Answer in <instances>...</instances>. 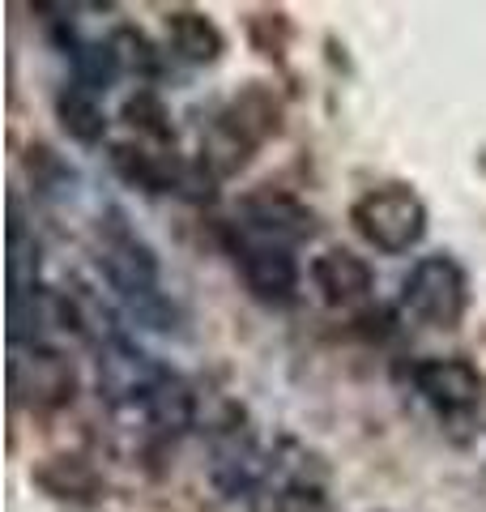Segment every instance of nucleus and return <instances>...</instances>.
<instances>
[{
	"label": "nucleus",
	"mask_w": 486,
	"mask_h": 512,
	"mask_svg": "<svg viewBox=\"0 0 486 512\" xmlns=\"http://www.w3.org/2000/svg\"><path fill=\"white\" fill-rule=\"evenodd\" d=\"M99 265L107 286L124 299V308L150 329H171L167 325V299H162V278H158V256L145 239L124 227V218L107 222L99 235Z\"/></svg>",
	"instance_id": "nucleus-1"
},
{
	"label": "nucleus",
	"mask_w": 486,
	"mask_h": 512,
	"mask_svg": "<svg viewBox=\"0 0 486 512\" xmlns=\"http://www.w3.org/2000/svg\"><path fill=\"white\" fill-rule=\"evenodd\" d=\"M350 227L380 256H405L427 239L431 214L410 184H380L350 205Z\"/></svg>",
	"instance_id": "nucleus-2"
},
{
	"label": "nucleus",
	"mask_w": 486,
	"mask_h": 512,
	"mask_svg": "<svg viewBox=\"0 0 486 512\" xmlns=\"http://www.w3.org/2000/svg\"><path fill=\"white\" fill-rule=\"evenodd\" d=\"M401 312L427 329H457L469 312V274L457 256H418L401 278Z\"/></svg>",
	"instance_id": "nucleus-3"
},
{
	"label": "nucleus",
	"mask_w": 486,
	"mask_h": 512,
	"mask_svg": "<svg viewBox=\"0 0 486 512\" xmlns=\"http://www.w3.org/2000/svg\"><path fill=\"white\" fill-rule=\"evenodd\" d=\"M410 384L448 423L478 419L486 406V372L465 355H427L410 367Z\"/></svg>",
	"instance_id": "nucleus-4"
},
{
	"label": "nucleus",
	"mask_w": 486,
	"mask_h": 512,
	"mask_svg": "<svg viewBox=\"0 0 486 512\" xmlns=\"http://www.w3.org/2000/svg\"><path fill=\"white\" fill-rule=\"evenodd\" d=\"M9 384H13V402L47 414L73 402L77 393V367L64 350L47 346V342H30V346H13L9 359Z\"/></svg>",
	"instance_id": "nucleus-5"
},
{
	"label": "nucleus",
	"mask_w": 486,
	"mask_h": 512,
	"mask_svg": "<svg viewBox=\"0 0 486 512\" xmlns=\"http://www.w3.org/2000/svg\"><path fill=\"white\" fill-rule=\"evenodd\" d=\"M231 256H235V269L248 295L265 308H290L299 295V261H295V248L278 244V239H265V235H248L235 227L231 239Z\"/></svg>",
	"instance_id": "nucleus-6"
},
{
	"label": "nucleus",
	"mask_w": 486,
	"mask_h": 512,
	"mask_svg": "<svg viewBox=\"0 0 486 512\" xmlns=\"http://www.w3.org/2000/svg\"><path fill=\"white\" fill-rule=\"evenodd\" d=\"M265 474H269V457L261 453L252 427H243L239 419L222 423L214 440H209V478H214V487L235 500V495H252L265 483Z\"/></svg>",
	"instance_id": "nucleus-7"
},
{
	"label": "nucleus",
	"mask_w": 486,
	"mask_h": 512,
	"mask_svg": "<svg viewBox=\"0 0 486 512\" xmlns=\"http://www.w3.org/2000/svg\"><path fill=\"white\" fill-rule=\"evenodd\" d=\"M235 227L248 231V235H265V239H278V244L295 248V244H303V239L316 235V214L282 188H256L239 201Z\"/></svg>",
	"instance_id": "nucleus-8"
},
{
	"label": "nucleus",
	"mask_w": 486,
	"mask_h": 512,
	"mask_svg": "<svg viewBox=\"0 0 486 512\" xmlns=\"http://www.w3.org/2000/svg\"><path fill=\"white\" fill-rule=\"evenodd\" d=\"M307 278H312V291L320 295V303H329L337 312L359 308L376 291V269L350 248H324L320 256H312Z\"/></svg>",
	"instance_id": "nucleus-9"
},
{
	"label": "nucleus",
	"mask_w": 486,
	"mask_h": 512,
	"mask_svg": "<svg viewBox=\"0 0 486 512\" xmlns=\"http://www.w3.org/2000/svg\"><path fill=\"white\" fill-rule=\"evenodd\" d=\"M167 43H171V52L188 60V64H214L222 56V30L205 18V13L197 9H175L171 18H167Z\"/></svg>",
	"instance_id": "nucleus-10"
},
{
	"label": "nucleus",
	"mask_w": 486,
	"mask_h": 512,
	"mask_svg": "<svg viewBox=\"0 0 486 512\" xmlns=\"http://www.w3.org/2000/svg\"><path fill=\"white\" fill-rule=\"evenodd\" d=\"M56 116H60V128L69 133L77 146H99L107 137V116H103V94H94L86 86L69 82L60 90L56 99Z\"/></svg>",
	"instance_id": "nucleus-11"
},
{
	"label": "nucleus",
	"mask_w": 486,
	"mask_h": 512,
	"mask_svg": "<svg viewBox=\"0 0 486 512\" xmlns=\"http://www.w3.org/2000/svg\"><path fill=\"white\" fill-rule=\"evenodd\" d=\"M124 120L133 124L145 141H154V146H171V141H175L167 107H162V99H158V94H150V90H141L137 99L124 103Z\"/></svg>",
	"instance_id": "nucleus-12"
},
{
	"label": "nucleus",
	"mask_w": 486,
	"mask_h": 512,
	"mask_svg": "<svg viewBox=\"0 0 486 512\" xmlns=\"http://www.w3.org/2000/svg\"><path fill=\"white\" fill-rule=\"evenodd\" d=\"M269 512H333V500L324 495L316 478L299 474V478H286V483L273 491Z\"/></svg>",
	"instance_id": "nucleus-13"
}]
</instances>
